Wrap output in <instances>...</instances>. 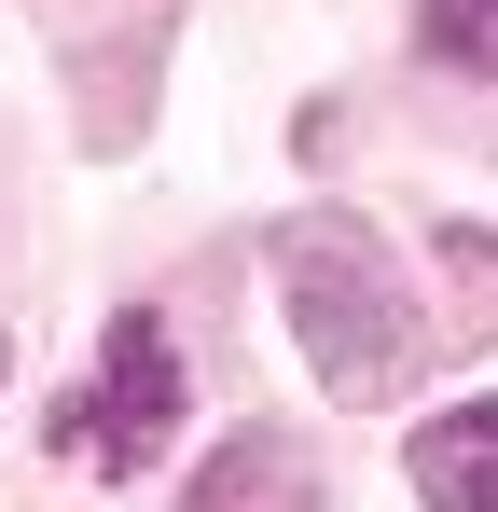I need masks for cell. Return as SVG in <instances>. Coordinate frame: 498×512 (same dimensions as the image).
<instances>
[{
    "instance_id": "obj_1",
    "label": "cell",
    "mask_w": 498,
    "mask_h": 512,
    "mask_svg": "<svg viewBox=\"0 0 498 512\" xmlns=\"http://www.w3.org/2000/svg\"><path fill=\"white\" fill-rule=\"evenodd\" d=\"M277 305H291L332 402H402L415 360H429V305L402 291V250L374 222H346V208L277 222Z\"/></svg>"
},
{
    "instance_id": "obj_2",
    "label": "cell",
    "mask_w": 498,
    "mask_h": 512,
    "mask_svg": "<svg viewBox=\"0 0 498 512\" xmlns=\"http://www.w3.org/2000/svg\"><path fill=\"white\" fill-rule=\"evenodd\" d=\"M56 429H70L97 471H139V457H166V443H180V333H166L153 305H125V319H111L97 388H83Z\"/></svg>"
},
{
    "instance_id": "obj_3",
    "label": "cell",
    "mask_w": 498,
    "mask_h": 512,
    "mask_svg": "<svg viewBox=\"0 0 498 512\" xmlns=\"http://www.w3.org/2000/svg\"><path fill=\"white\" fill-rule=\"evenodd\" d=\"M402 471H415L429 512H498V388L485 402H443V416L402 443Z\"/></svg>"
},
{
    "instance_id": "obj_4",
    "label": "cell",
    "mask_w": 498,
    "mask_h": 512,
    "mask_svg": "<svg viewBox=\"0 0 498 512\" xmlns=\"http://www.w3.org/2000/svg\"><path fill=\"white\" fill-rule=\"evenodd\" d=\"M180 512H319V471H305L291 429H236V443L180 485Z\"/></svg>"
},
{
    "instance_id": "obj_5",
    "label": "cell",
    "mask_w": 498,
    "mask_h": 512,
    "mask_svg": "<svg viewBox=\"0 0 498 512\" xmlns=\"http://www.w3.org/2000/svg\"><path fill=\"white\" fill-rule=\"evenodd\" d=\"M415 42H429L443 70H485L498 84V0H415Z\"/></svg>"
},
{
    "instance_id": "obj_6",
    "label": "cell",
    "mask_w": 498,
    "mask_h": 512,
    "mask_svg": "<svg viewBox=\"0 0 498 512\" xmlns=\"http://www.w3.org/2000/svg\"><path fill=\"white\" fill-rule=\"evenodd\" d=\"M0 374H14V346H0Z\"/></svg>"
}]
</instances>
